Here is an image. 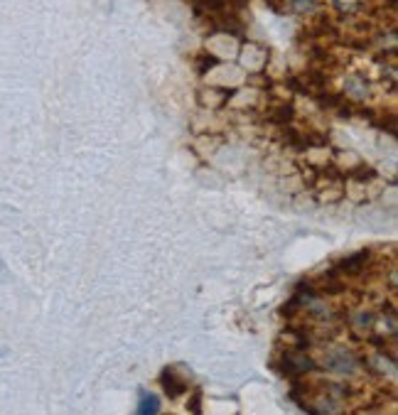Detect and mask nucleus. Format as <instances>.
<instances>
[{
    "label": "nucleus",
    "mask_w": 398,
    "mask_h": 415,
    "mask_svg": "<svg viewBox=\"0 0 398 415\" xmlns=\"http://www.w3.org/2000/svg\"><path fill=\"white\" fill-rule=\"evenodd\" d=\"M160 383H162V388H165V393L170 398L182 396V393L190 388V383H187L185 378H177V369H165L162 376H160Z\"/></svg>",
    "instance_id": "nucleus-1"
}]
</instances>
